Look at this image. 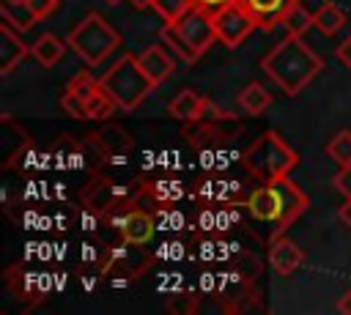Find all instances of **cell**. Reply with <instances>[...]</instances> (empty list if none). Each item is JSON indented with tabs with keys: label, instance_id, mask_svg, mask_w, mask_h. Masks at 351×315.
<instances>
[{
	"label": "cell",
	"instance_id": "obj_1",
	"mask_svg": "<svg viewBox=\"0 0 351 315\" xmlns=\"http://www.w3.org/2000/svg\"><path fill=\"white\" fill-rule=\"evenodd\" d=\"M261 68L266 71V77H271V82L285 93V96H296L302 93L324 68L321 58L302 41V36H285L271 52H266L261 58Z\"/></svg>",
	"mask_w": 351,
	"mask_h": 315
},
{
	"label": "cell",
	"instance_id": "obj_2",
	"mask_svg": "<svg viewBox=\"0 0 351 315\" xmlns=\"http://www.w3.org/2000/svg\"><path fill=\"white\" fill-rule=\"evenodd\" d=\"M307 205H310L307 194L296 184H291L288 178L263 181V186H258L247 197L250 214L255 219H261V222H271L274 225L271 236L285 233V227H291L307 211Z\"/></svg>",
	"mask_w": 351,
	"mask_h": 315
},
{
	"label": "cell",
	"instance_id": "obj_3",
	"mask_svg": "<svg viewBox=\"0 0 351 315\" xmlns=\"http://www.w3.org/2000/svg\"><path fill=\"white\" fill-rule=\"evenodd\" d=\"M299 156L296 151L277 134V131H263L247 151H244V167L261 178V181H274V178H288V173L296 167Z\"/></svg>",
	"mask_w": 351,
	"mask_h": 315
},
{
	"label": "cell",
	"instance_id": "obj_4",
	"mask_svg": "<svg viewBox=\"0 0 351 315\" xmlns=\"http://www.w3.org/2000/svg\"><path fill=\"white\" fill-rule=\"evenodd\" d=\"M101 79V88L118 101V107L121 110H134V107H140V101L151 93V88H154V82L145 77V71L140 68V60H137V55H123V58H118L112 66H110V71L104 74V77H99Z\"/></svg>",
	"mask_w": 351,
	"mask_h": 315
},
{
	"label": "cell",
	"instance_id": "obj_5",
	"mask_svg": "<svg viewBox=\"0 0 351 315\" xmlns=\"http://www.w3.org/2000/svg\"><path fill=\"white\" fill-rule=\"evenodd\" d=\"M121 44L118 30L104 22L96 11H90L71 33H69V47L80 55V60H85L88 66H99L107 60V55Z\"/></svg>",
	"mask_w": 351,
	"mask_h": 315
},
{
	"label": "cell",
	"instance_id": "obj_6",
	"mask_svg": "<svg viewBox=\"0 0 351 315\" xmlns=\"http://www.w3.org/2000/svg\"><path fill=\"white\" fill-rule=\"evenodd\" d=\"M211 22H214L217 38H219L225 47H230V49L239 47V44L258 27L255 16H252L239 0H230V3H225L222 8L211 11Z\"/></svg>",
	"mask_w": 351,
	"mask_h": 315
},
{
	"label": "cell",
	"instance_id": "obj_7",
	"mask_svg": "<svg viewBox=\"0 0 351 315\" xmlns=\"http://www.w3.org/2000/svg\"><path fill=\"white\" fill-rule=\"evenodd\" d=\"M189 44L197 55H203L214 41H217V30H214V22H211V11L203 8V5H192L184 16H178L176 22H170Z\"/></svg>",
	"mask_w": 351,
	"mask_h": 315
},
{
	"label": "cell",
	"instance_id": "obj_8",
	"mask_svg": "<svg viewBox=\"0 0 351 315\" xmlns=\"http://www.w3.org/2000/svg\"><path fill=\"white\" fill-rule=\"evenodd\" d=\"M99 85H101L99 77H93V74H88V71L74 74V79L69 82V88H66V93H63V99H60V107H63L69 115H74V118H80V121H88V118H85V99H88Z\"/></svg>",
	"mask_w": 351,
	"mask_h": 315
},
{
	"label": "cell",
	"instance_id": "obj_9",
	"mask_svg": "<svg viewBox=\"0 0 351 315\" xmlns=\"http://www.w3.org/2000/svg\"><path fill=\"white\" fill-rule=\"evenodd\" d=\"M269 263L280 277H291L304 263V252L291 238H285V233H280L269 241Z\"/></svg>",
	"mask_w": 351,
	"mask_h": 315
},
{
	"label": "cell",
	"instance_id": "obj_10",
	"mask_svg": "<svg viewBox=\"0 0 351 315\" xmlns=\"http://www.w3.org/2000/svg\"><path fill=\"white\" fill-rule=\"evenodd\" d=\"M19 30H14L8 22L0 25V74H11L25 55H30V47L16 36Z\"/></svg>",
	"mask_w": 351,
	"mask_h": 315
},
{
	"label": "cell",
	"instance_id": "obj_11",
	"mask_svg": "<svg viewBox=\"0 0 351 315\" xmlns=\"http://www.w3.org/2000/svg\"><path fill=\"white\" fill-rule=\"evenodd\" d=\"M208 110V99L195 93V90H181L170 104H167V112L176 118V121H184V123H195L203 118V112Z\"/></svg>",
	"mask_w": 351,
	"mask_h": 315
},
{
	"label": "cell",
	"instance_id": "obj_12",
	"mask_svg": "<svg viewBox=\"0 0 351 315\" xmlns=\"http://www.w3.org/2000/svg\"><path fill=\"white\" fill-rule=\"evenodd\" d=\"M137 60H140V68L145 71V77H148L154 85L165 82V79L173 74V68H176V60H173L162 47H148L143 55H137Z\"/></svg>",
	"mask_w": 351,
	"mask_h": 315
},
{
	"label": "cell",
	"instance_id": "obj_13",
	"mask_svg": "<svg viewBox=\"0 0 351 315\" xmlns=\"http://www.w3.org/2000/svg\"><path fill=\"white\" fill-rule=\"evenodd\" d=\"M258 22V27H274L280 25L285 8L293 3V0H239Z\"/></svg>",
	"mask_w": 351,
	"mask_h": 315
},
{
	"label": "cell",
	"instance_id": "obj_14",
	"mask_svg": "<svg viewBox=\"0 0 351 315\" xmlns=\"http://www.w3.org/2000/svg\"><path fill=\"white\" fill-rule=\"evenodd\" d=\"M154 236V219L145 211H129L121 219V238L126 244H145Z\"/></svg>",
	"mask_w": 351,
	"mask_h": 315
},
{
	"label": "cell",
	"instance_id": "obj_15",
	"mask_svg": "<svg viewBox=\"0 0 351 315\" xmlns=\"http://www.w3.org/2000/svg\"><path fill=\"white\" fill-rule=\"evenodd\" d=\"M93 137H96V142L101 145V151H104L107 156H126V153L132 151V137H129L121 126H115V123L101 126Z\"/></svg>",
	"mask_w": 351,
	"mask_h": 315
},
{
	"label": "cell",
	"instance_id": "obj_16",
	"mask_svg": "<svg viewBox=\"0 0 351 315\" xmlns=\"http://www.w3.org/2000/svg\"><path fill=\"white\" fill-rule=\"evenodd\" d=\"M63 52H66V44L55 36V33H44L41 38H36L33 41V47H30V55L36 58V63L38 66H44V68H49V66H55L60 58H63Z\"/></svg>",
	"mask_w": 351,
	"mask_h": 315
},
{
	"label": "cell",
	"instance_id": "obj_17",
	"mask_svg": "<svg viewBox=\"0 0 351 315\" xmlns=\"http://www.w3.org/2000/svg\"><path fill=\"white\" fill-rule=\"evenodd\" d=\"M280 25L285 27V33H291V36H302V33H307V30L315 25V14H310V11L302 5V0H293V3L285 8Z\"/></svg>",
	"mask_w": 351,
	"mask_h": 315
},
{
	"label": "cell",
	"instance_id": "obj_18",
	"mask_svg": "<svg viewBox=\"0 0 351 315\" xmlns=\"http://www.w3.org/2000/svg\"><path fill=\"white\" fill-rule=\"evenodd\" d=\"M101 82V79H99ZM118 110V101L99 85L88 99H85V118L88 121H107V118H112V112Z\"/></svg>",
	"mask_w": 351,
	"mask_h": 315
},
{
	"label": "cell",
	"instance_id": "obj_19",
	"mask_svg": "<svg viewBox=\"0 0 351 315\" xmlns=\"http://www.w3.org/2000/svg\"><path fill=\"white\" fill-rule=\"evenodd\" d=\"M118 194V186L110 184V181H93L85 192H82V200L90 211H107L112 205V197Z\"/></svg>",
	"mask_w": 351,
	"mask_h": 315
},
{
	"label": "cell",
	"instance_id": "obj_20",
	"mask_svg": "<svg viewBox=\"0 0 351 315\" xmlns=\"http://www.w3.org/2000/svg\"><path fill=\"white\" fill-rule=\"evenodd\" d=\"M239 104H241L244 112H250V115H261L263 110L271 107V93H269L263 85L250 82V85L239 93Z\"/></svg>",
	"mask_w": 351,
	"mask_h": 315
},
{
	"label": "cell",
	"instance_id": "obj_21",
	"mask_svg": "<svg viewBox=\"0 0 351 315\" xmlns=\"http://www.w3.org/2000/svg\"><path fill=\"white\" fill-rule=\"evenodd\" d=\"M343 25H346V14H343L340 5H335V3H324V5L315 11V27H318L321 33L332 36V33H337Z\"/></svg>",
	"mask_w": 351,
	"mask_h": 315
},
{
	"label": "cell",
	"instance_id": "obj_22",
	"mask_svg": "<svg viewBox=\"0 0 351 315\" xmlns=\"http://www.w3.org/2000/svg\"><path fill=\"white\" fill-rule=\"evenodd\" d=\"M162 41H165V44H167V47H170V49L184 60V63H195V60L200 58V55L192 49V44H189V41H186V38H184V36H181L170 22H165V27H162Z\"/></svg>",
	"mask_w": 351,
	"mask_h": 315
},
{
	"label": "cell",
	"instance_id": "obj_23",
	"mask_svg": "<svg viewBox=\"0 0 351 315\" xmlns=\"http://www.w3.org/2000/svg\"><path fill=\"white\" fill-rule=\"evenodd\" d=\"M3 19L14 27V30H27L33 22H36V14L30 11V5L27 3H3Z\"/></svg>",
	"mask_w": 351,
	"mask_h": 315
},
{
	"label": "cell",
	"instance_id": "obj_24",
	"mask_svg": "<svg viewBox=\"0 0 351 315\" xmlns=\"http://www.w3.org/2000/svg\"><path fill=\"white\" fill-rule=\"evenodd\" d=\"M326 153H329V159H335L340 167L351 164V131H337V134L326 142Z\"/></svg>",
	"mask_w": 351,
	"mask_h": 315
},
{
	"label": "cell",
	"instance_id": "obj_25",
	"mask_svg": "<svg viewBox=\"0 0 351 315\" xmlns=\"http://www.w3.org/2000/svg\"><path fill=\"white\" fill-rule=\"evenodd\" d=\"M192 5H195V0H154V11H156L165 22H176V19L184 16Z\"/></svg>",
	"mask_w": 351,
	"mask_h": 315
},
{
	"label": "cell",
	"instance_id": "obj_26",
	"mask_svg": "<svg viewBox=\"0 0 351 315\" xmlns=\"http://www.w3.org/2000/svg\"><path fill=\"white\" fill-rule=\"evenodd\" d=\"M335 186L346 200H351V164L340 167V173L335 175Z\"/></svg>",
	"mask_w": 351,
	"mask_h": 315
},
{
	"label": "cell",
	"instance_id": "obj_27",
	"mask_svg": "<svg viewBox=\"0 0 351 315\" xmlns=\"http://www.w3.org/2000/svg\"><path fill=\"white\" fill-rule=\"evenodd\" d=\"M58 3H60V0H27L30 11L36 14V19H44V16H49V14L58 8Z\"/></svg>",
	"mask_w": 351,
	"mask_h": 315
},
{
	"label": "cell",
	"instance_id": "obj_28",
	"mask_svg": "<svg viewBox=\"0 0 351 315\" xmlns=\"http://www.w3.org/2000/svg\"><path fill=\"white\" fill-rule=\"evenodd\" d=\"M337 58H340V63H343V66H348V68H351V36L337 47Z\"/></svg>",
	"mask_w": 351,
	"mask_h": 315
},
{
	"label": "cell",
	"instance_id": "obj_29",
	"mask_svg": "<svg viewBox=\"0 0 351 315\" xmlns=\"http://www.w3.org/2000/svg\"><path fill=\"white\" fill-rule=\"evenodd\" d=\"M337 216H340V222L351 230V200H346L343 205H340V211H337Z\"/></svg>",
	"mask_w": 351,
	"mask_h": 315
},
{
	"label": "cell",
	"instance_id": "obj_30",
	"mask_svg": "<svg viewBox=\"0 0 351 315\" xmlns=\"http://www.w3.org/2000/svg\"><path fill=\"white\" fill-rule=\"evenodd\" d=\"M337 310H340L343 315H351V290H346V293L340 296V301H337Z\"/></svg>",
	"mask_w": 351,
	"mask_h": 315
},
{
	"label": "cell",
	"instance_id": "obj_31",
	"mask_svg": "<svg viewBox=\"0 0 351 315\" xmlns=\"http://www.w3.org/2000/svg\"><path fill=\"white\" fill-rule=\"evenodd\" d=\"M225 3H230V0H195V5H203V8H208V11H217V8H222Z\"/></svg>",
	"mask_w": 351,
	"mask_h": 315
},
{
	"label": "cell",
	"instance_id": "obj_32",
	"mask_svg": "<svg viewBox=\"0 0 351 315\" xmlns=\"http://www.w3.org/2000/svg\"><path fill=\"white\" fill-rule=\"evenodd\" d=\"M129 3H132L137 11H143V8H151V5H154V0H129Z\"/></svg>",
	"mask_w": 351,
	"mask_h": 315
},
{
	"label": "cell",
	"instance_id": "obj_33",
	"mask_svg": "<svg viewBox=\"0 0 351 315\" xmlns=\"http://www.w3.org/2000/svg\"><path fill=\"white\" fill-rule=\"evenodd\" d=\"M3 3H27V0H3Z\"/></svg>",
	"mask_w": 351,
	"mask_h": 315
},
{
	"label": "cell",
	"instance_id": "obj_34",
	"mask_svg": "<svg viewBox=\"0 0 351 315\" xmlns=\"http://www.w3.org/2000/svg\"><path fill=\"white\" fill-rule=\"evenodd\" d=\"M107 3H118V0H107Z\"/></svg>",
	"mask_w": 351,
	"mask_h": 315
}]
</instances>
